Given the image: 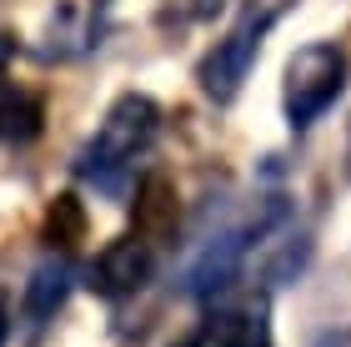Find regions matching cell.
I'll return each mask as SVG.
<instances>
[{
  "label": "cell",
  "mask_w": 351,
  "mask_h": 347,
  "mask_svg": "<svg viewBox=\"0 0 351 347\" xmlns=\"http://www.w3.org/2000/svg\"><path fill=\"white\" fill-rule=\"evenodd\" d=\"M156 126H161V111H156L151 96H136V91H131V96H121L106 111L95 141L75 156V171H81L86 181H95L101 192H121L125 171H131V161L151 146Z\"/></svg>",
  "instance_id": "cell-1"
},
{
  "label": "cell",
  "mask_w": 351,
  "mask_h": 347,
  "mask_svg": "<svg viewBox=\"0 0 351 347\" xmlns=\"http://www.w3.org/2000/svg\"><path fill=\"white\" fill-rule=\"evenodd\" d=\"M291 5H296V0H246V5H241L236 25L226 30V41H216V51L206 56L201 71H196L201 91H206L216 106L236 101V91H241V81L251 76V66H256V56H261L266 30L276 25Z\"/></svg>",
  "instance_id": "cell-2"
},
{
  "label": "cell",
  "mask_w": 351,
  "mask_h": 347,
  "mask_svg": "<svg viewBox=\"0 0 351 347\" xmlns=\"http://www.w3.org/2000/svg\"><path fill=\"white\" fill-rule=\"evenodd\" d=\"M341 86H346V56L337 45L331 41L301 45V51L286 60V121H291L296 131H306V126L341 96Z\"/></svg>",
  "instance_id": "cell-3"
},
{
  "label": "cell",
  "mask_w": 351,
  "mask_h": 347,
  "mask_svg": "<svg viewBox=\"0 0 351 347\" xmlns=\"http://www.w3.org/2000/svg\"><path fill=\"white\" fill-rule=\"evenodd\" d=\"M146 277H151V242H141V236H121L90 262V287L101 297H131L146 287Z\"/></svg>",
  "instance_id": "cell-4"
},
{
  "label": "cell",
  "mask_w": 351,
  "mask_h": 347,
  "mask_svg": "<svg viewBox=\"0 0 351 347\" xmlns=\"http://www.w3.org/2000/svg\"><path fill=\"white\" fill-rule=\"evenodd\" d=\"M196 347H271V322L261 297H241L211 312V322L201 327Z\"/></svg>",
  "instance_id": "cell-5"
},
{
  "label": "cell",
  "mask_w": 351,
  "mask_h": 347,
  "mask_svg": "<svg viewBox=\"0 0 351 347\" xmlns=\"http://www.w3.org/2000/svg\"><path fill=\"white\" fill-rule=\"evenodd\" d=\"M136 236L141 242H166V236L176 232V216H181V207H176V186L166 177H146L136 192Z\"/></svg>",
  "instance_id": "cell-6"
},
{
  "label": "cell",
  "mask_w": 351,
  "mask_h": 347,
  "mask_svg": "<svg viewBox=\"0 0 351 347\" xmlns=\"http://www.w3.org/2000/svg\"><path fill=\"white\" fill-rule=\"evenodd\" d=\"M66 292H71V267L60 262V257L40 262L36 272H30V282H25V317L30 322L56 317V307L66 302Z\"/></svg>",
  "instance_id": "cell-7"
},
{
  "label": "cell",
  "mask_w": 351,
  "mask_h": 347,
  "mask_svg": "<svg viewBox=\"0 0 351 347\" xmlns=\"http://www.w3.org/2000/svg\"><path fill=\"white\" fill-rule=\"evenodd\" d=\"M45 236H51V247H75L86 236V207L75 197H56L45 212Z\"/></svg>",
  "instance_id": "cell-8"
},
{
  "label": "cell",
  "mask_w": 351,
  "mask_h": 347,
  "mask_svg": "<svg viewBox=\"0 0 351 347\" xmlns=\"http://www.w3.org/2000/svg\"><path fill=\"white\" fill-rule=\"evenodd\" d=\"M0 121H5L0 131H5L10 141H30V136L40 131V106H36V101H25V96H15V101L0 106Z\"/></svg>",
  "instance_id": "cell-9"
},
{
  "label": "cell",
  "mask_w": 351,
  "mask_h": 347,
  "mask_svg": "<svg viewBox=\"0 0 351 347\" xmlns=\"http://www.w3.org/2000/svg\"><path fill=\"white\" fill-rule=\"evenodd\" d=\"M171 10L181 15V21H206V15L221 10V0H171Z\"/></svg>",
  "instance_id": "cell-10"
},
{
  "label": "cell",
  "mask_w": 351,
  "mask_h": 347,
  "mask_svg": "<svg viewBox=\"0 0 351 347\" xmlns=\"http://www.w3.org/2000/svg\"><path fill=\"white\" fill-rule=\"evenodd\" d=\"M10 56H15V41H10V36H0V81H5V66H10Z\"/></svg>",
  "instance_id": "cell-11"
},
{
  "label": "cell",
  "mask_w": 351,
  "mask_h": 347,
  "mask_svg": "<svg viewBox=\"0 0 351 347\" xmlns=\"http://www.w3.org/2000/svg\"><path fill=\"white\" fill-rule=\"evenodd\" d=\"M5 337H10V302L0 297V347H5Z\"/></svg>",
  "instance_id": "cell-12"
},
{
  "label": "cell",
  "mask_w": 351,
  "mask_h": 347,
  "mask_svg": "<svg viewBox=\"0 0 351 347\" xmlns=\"http://www.w3.org/2000/svg\"><path fill=\"white\" fill-rule=\"evenodd\" d=\"M176 347H196V342H176Z\"/></svg>",
  "instance_id": "cell-13"
}]
</instances>
